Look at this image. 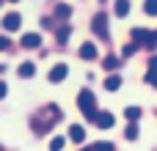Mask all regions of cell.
I'll return each mask as SVG.
<instances>
[{"label":"cell","instance_id":"19","mask_svg":"<svg viewBox=\"0 0 157 151\" xmlns=\"http://www.w3.org/2000/svg\"><path fill=\"white\" fill-rule=\"evenodd\" d=\"M113 149V143H94V146H88V151H110Z\"/></svg>","mask_w":157,"mask_h":151},{"label":"cell","instance_id":"3","mask_svg":"<svg viewBox=\"0 0 157 151\" xmlns=\"http://www.w3.org/2000/svg\"><path fill=\"white\" fill-rule=\"evenodd\" d=\"M91 28H94V33H97L99 39H108V14H105V11H99V14L94 17Z\"/></svg>","mask_w":157,"mask_h":151},{"label":"cell","instance_id":"22","mask_svg":"<svg viewBox=\"0 0 157 151\" xmlns=\"http://www.w3.org/2000/svg\"><path fill=\"white\" fill-rule=\"evenodd\" d=\"M8 47H11V41H8L6 36H0V50H8Z\"/></svg>","mask_w":157,"mask_h":151},{"label":"cell","instance_id":"17","mask_svg":"<svg viewBox=\"0 0 157 151\" xmlns=\"http://www.w3.org/2000/svg\"><path fill=\"white\" fill-rule=\"evenodd\" d=\"M124 138H127V140H135V138H138V127H135V121L124 129Z\"/></svg>","mask_w":157,"mask_h":151},{"label":"cell","instance_id":"7","mask_svg":"<svg viewBox=\"0 0 157 151\" xmlns=\"http://www.w3.org/2000/svg\"><path fill=\"white\" fill-rule=\"evenodd\" d=\"M63 77H66V66H63V63L52 66V72H50V83H61Z\"/></svg>","mask_w":157,"mask_h":151},{"label":"cell","instance_id":"6","mask_svg":"<svg viewBox=\"0 0 157 151\" xmlns=\"http://www.w3.org/2000/svg\"><path fill=\"white\" fill-rule=\"evenodd\" d=\"M39 44H41V36H39V33H25V36H22V47H25V50L39 47Z\"/></svg>","mask_w":157,"mask_h":151},{"label":"cell","instance_id":"12","mask_svg":"<svg viewBox=\"0 0 157 151\" xmlns=\"http://www.w3.org/2000/svg\"><path fill=\"white\" fill-rule=\"evenodd\" d=\"M69 14H72V8H69L66 3H61V6H55V17H58V19H69Z\"/></svg>","mask_w":157,"mask_h":151},{"label":"cell","instance_id":"2","mask_svg":"<svg viewBox=\"0 0 157 151\" xmlns=\"http://www.w3.org/2000/svg\"><path fill=\"white\" fill-rule=\"evenodd\" d=\"M132 41H135V44H144V47H155L157 44L155 33L146 30V28H135V30H132Z\"/></svg>","mask_w":157,"mask_h":151},{"label":"cell","instance_id":"5","mask_svg":"<svg viewBox=\"0 0 157 151\" xmlns=\"http://www.w3.org/2000/svg\"><path fill=\"white\" fill-rule=\"evenodd\" d=\"M19 25H22V17H19V14L3 17V28H6V30H19Z\"/></svg>","mask_w":157,"mask_h":151},{"label":"cell","instance_id":"28","mask_svg":"<svg viewBox=\"0 0 157 151\" xmlns=\"http://www.w3.org/2000/svg\"><path fill=\"white\" fill-rule=\"evenodd\" d=\"M0 72H3V66H0Z\"/></svg>","mask_w":157,"mask_h":151},{"label":"cell","instance_id":"13","mask_svg":"<svg viewBox=\"0 0 157 151\" xmlns=\"http://www.w3.org/2000/svg\"><path fill=\"white\" fill-rule=\"evenodd\" d=\"M33 74H36V66H33V63H22V66H19V77L28 80V77H33Z\"/></svg>","mask_w":157,"mask_h":151},{"label":"cell","instance_id":"11","mask_svg":"<svg viewBox=\"0 0 157 151\" xmlns=\"http://www.w3.org/2000/svg\"><path fill=\"white\" fill-rule=\"evenodd\" d=\"M69 138H72L75 143H80V140H86V129H83V127H72V129H69Z\"/></svg>","mask_w":157,"mask_h":151},{"label":"cell","instance_id":"23","mask_svg":"<svg viewBox=\"0 0 157 151\" xmlns=\"http://www.w3.org/2000/svg\"><path fill=\"white\" fill-rule=\"evenodd\" d=\"M121 52H124V55H132V52H135V44H127V47H124Z\"/></svg>","mask_w":157,"mask_h":151},{"label":"cell","instance_id":"25","mask_svg":"<svg viewBox=\"0 0 157 151\" xmlns=\"http://www.w3.org/2000/svg\"><path fill=\"white\" fill-rule=\"evenodd\" d=\"M149 69H155V72H157V55L152 58V61H149Z\"/></svg>","mask_w":157,"mask_h":151},{"label":"cell","instance_id":"9","mask_svg":"<svg viewBox=\"0 0 157 151\" xmlns=\"http://www.w3.org/2000/svg\"><path fill=\"white\" fill-rule=\"evenodd\" d=\"M80 58L94 61V58H97V47H94V44H83V47H80Z\"/></svg>","mask_w":157,"mask_h":151},{"label":"cell","instance_id":"18","mask_svg":"<svg viewBox=\"0 0 157 151\" xmlns=\"http://www.w3.org/2000/svg\"><path fill=\"white\" fill-rule=\"evenodd\" d=\"M144 11H146L149 17H155L157 14V0H146V3H144Z\"/></svg>","mask_w":157,"mask_h":151},{"label":"cell","instance_id":"26","mask_svg":"<svg viewBox=\"0 0 157 151\" xmlns=\"http://www.w3.org/2000/svg\"><path fill=\"white\" fill-rule=\"evenodd\" d=\"M155 39H157V30H155Z\"/></svg>","mask_w":157,"mask_h":151},{"label":"cell","instance_id":"21","mask_svg":"<svg viewBox=\"0 0 157 151\" xmlns=\"http://www.w3.org/2000/svg\"><path fill=\"white\" fill-rule=\"evenodd\" d=\"M50 149H63V138H52L50 140Z\"/></svg>","mask_w":157,"mask_h":151},{"label":"cell","instance_id":"14","mask_svg":"<svg viewBox=\"0 0 157 151\" xmlns=\"http://www.w3.org/2000/svg\"><path fill=\"white\" fill-rule=\"evenodd\" d=\"M116 14H119V17H127V14H130V0H119V3H116Z\"/></svg>","mask_w":157,"mask_h":151},{"label":"cell","instance_id":"16","mask_svg":"<svg viewBox=\"0 0 157 151\" xmlns=\"http://www.w3.org/2000/svg\"><path fill=\"white\" fill-rule=\"evenodd\" d=\"M124 116H127L130 121H138V118H141V107H127V110H124Z\"/></svg>","mask_w":157,"mask_h":151},{"label":"cell","instance_id":"24","mask_svg":"<svg viewBox=\"0 0 157 151\" xmlns=\"http://www.w3.org/2000/svg\"><path fill=\"white\" fill-rule=\"evenodd\" d=\"M6 94H8V88H6V83H0V99H3Z\"/></svg>","mask_w":157,"mask_h":151},{"label":"cell","instance_id":"15","mask_svg":"<svg viewBox=\"0 0 157 151\" xmlns=\"http://www.w3.org/2000/svg\"><path fill=\"white\" fill-rule=\"evenodd\" d=\"M102 66H105V69L110 72V69H116V66H119V58H116V55H108V58L102 61Z\"/></svg>","mask_w":157,"mask_h":151},{"label":"cell","instance_id":"1","mask_svg":"<svg viewBox=\"0 0 157 151\" xmlns=\"http://www.w3.org/2000/svg\"><path fill=\"white\" fill-rule=\"evenodd\" d=\"M77 105H80V110L86 113V118L91 121V118H94V113H97V96H94L91 91H80V96H77Z\"/></svg>","mask_w":157,"mask_h":151},{"label":"cell","instance_id":"29","mask_svg":"<svg viewBox=\"0 0 157 151\" xmlns=\"http://www.w3.org/2000/svg\"><path fill=\"white\" fill-rule=\"evenodd\" d=\"M0 3H3V0H0Z\"/></svg>","mask_w":157,"mask_h":151},{"label":"cell","instance_id":"10","mask_svg":"<svg viewBox=\"0 0 157 151\" xmlns=\"http://www.w3.org/2000/svg\"><path fill=\"white\" fill-rule=\"evenodd\" d=\"M105 88H108V91H119V88H121V77H119V74H110V77L105 80Z\"/></svg>","mask_w":157,"mask_h":151},{"label":"cell","instance_id":"8","mask_svg":"<svg viewBox=\"0 0 157 151\" xmlns=\"http://www.w3.org/2000/svg\"><path fill=\"white\" fill-rule=\"evenodd\" d=\"M69 36H72V28H69V25H61V28H58V33H55L58 44H66V41H69Z\"/></svg>","mask_w":157,"mask_h":151},{"label":"cell","instance_id":"4","mask_svg":"<svg viewBox=\"0 0 157 151\" xmlns=\"http://www.w3.org/2000/svg\"><path fill=\"white\" fill-rule=\"evenodd\" d=\"M91 124H97L99 129H110V127H113V116H110V113H94Z\"/></svg>","mask_w":157,"mask_h":151},{"label":"cell","instance_id":"27","mask_svg":"<svg viewBox=\"0 0 157 151\" xmlns=\"http://www.w3.org/2000/svg\"><path fill=\"white\" fill-rule=\"evenodd\" d=\"M11 3H17V0H11Z\"/></svg>","mask_w":157,"mask_h":151},{"label":"cell","instance_id":"20","mask_svg":"<svg viewBox=\"0 0 157 151\" xmlns=\"http://www.w3.org/2000/svg\"><path fill=\"white\" fill-rule=\"evenodd\" d=\"M146 83H149V85H155V88H157V72H155V69H152V72L146 74Z\"/></svg>","mask_w":157,"mask_h":151}]
</instances>
